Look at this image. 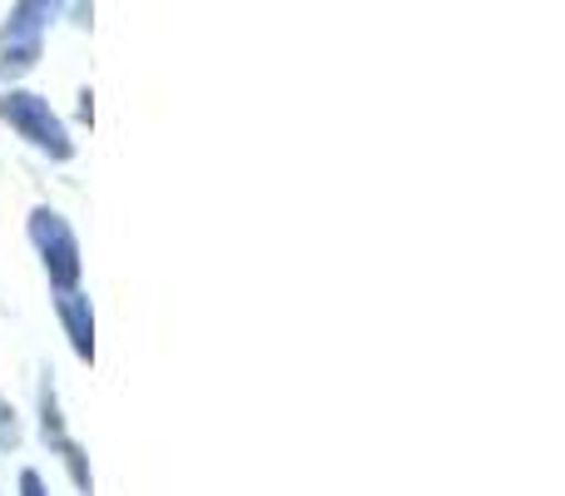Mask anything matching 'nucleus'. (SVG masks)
Here are the masks:
<instances>
[{"instance_id":"nucleus-6","label":"nucleus","mask_w":565,"mask_h":496,"mask_svg":"<svg viewBox=\"0 0 565 496\" xmlns=\"http://www.w3.org/2000/svg\"><path fill=\"white\" fill-rule=\"evenodd\" d=\"M20 447V422H15V408H6L0 398V452H15Z\"/></svg>"},{"instance_id":"nucleus-5","label":"nucleus","mask_w":565,"mask_h":496,"mask_svg":"<svg viewBox=\"0 0 565 496\" xmlns=\"http://www.w3.org/2000/svg\"><path fill=\"white\" fill-rule=\"evenodd\" d=\"M35 408H40V442H45L55 457H65L70 447H75V437H70V428H65V412H60V392H55V372H40V398H35Z\"/></svg>"},{"instance_id":"nucleus-7","label":"nucleus","mask_w":565,"mask_h":496,"mask_svg":"<svg viewBox=\"0 0 565 496\" xmlns=\"http://www.w3.org/2000/svg\"><path fill=\"white\" fill-rule=\"evenodd\" d=\"M20 496H50L45 477H40L35 467H25V472H20Z\"/></svg>"},{"instance_id":"nucleus-3","label":"nucleus","mask_w":565,"mask_h":496,"mask_svg":"<svg viewBox=\"0 0 565 496\" xmlns=\"http://www.w3.org/2000/svg\"><path fill=\"white\" fill-rule=\"evenodd\" d=\"M50 10H55V0H15V10L0 25V80L25 75L40 60V35L50 25Z\"/></svg>"},{"instance_id":"nucleus-1","label":"nucleus","mask_w":565,"mask_h":496,"mask_svg":"<svg viewBox=\"0 0 565 496\" xmlns=\"http://www.w3.org/2000/svg\"><path fill=\"white\" fill-rule=\"evenodd\" d=\"M0 119H6L30 149L55 159V165L75 159V139H70L65 119H60L55 109H50V99L35 95V89H6V95H0Z\"/></svg>"},{"instance_id":"nucleus-4","label":"nucleus","mask_w":565,"mask_h":496,"mask_svg":"<svg viewBox=\"0 0 565 496\" xmlns=\"http://www.w3.org/2000/svg\"><path fill=\"white\" fill-rule=\"evenodd\" d=\"M55 318L70 338V352L79 362H95V303H89V293H55Z\"/></svg>"},{"instance_id":"nucleus-2","label":"nucleus","mask_w":565,"mask_h":496,"mask_svg":"<svg viewBox=\"0 0 565 496\" xmlns=\"http://www.w3.org/2000/svg\"><path fill=\"white\" fill-rule=\"evenodd\" d=\"M25 234L40 253V268H45V278H50V293H75L79 273H85V258H79V239H75V229H70V219L60 214V209L40 204V209H30Z\"/></svg>"}]
</instances>
